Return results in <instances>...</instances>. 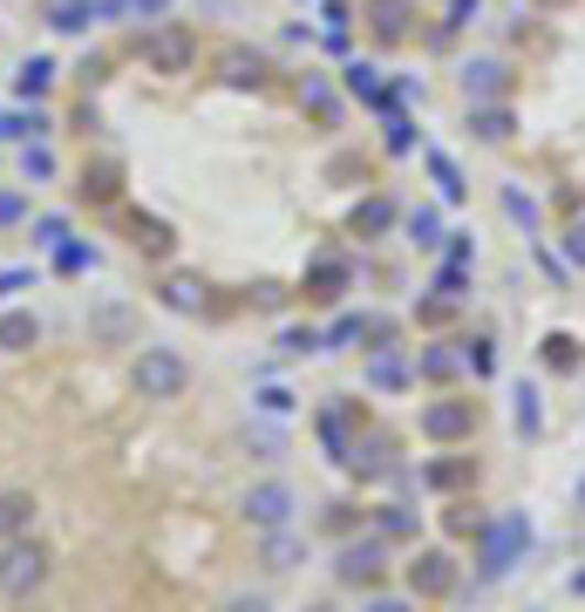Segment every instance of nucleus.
Listing matches in <instances>:
<instances>
[{
	"label": "nucleus",
	"instance_id": "45",
	"mask_svg": "<svg viewBox=\"0 0 585 612\" xmlns=\"http://www.w3.org/2000/svg\"><path fill=\"white\" fill-rule=\"evenodd\" d=\"M456 307H463V300H449V293H436V300H422V307H415V320H422V326H443V320H449Z\"/></svg>",
	"mask_w": 585,
	"mask_h": 612
},
{
	"label": "nucleus",
	"instance_id": "40",
	"mask_svg": "<svg viewBox=\"0 0 585 612\" xmlns=\"http://www.w3.org/2000/svg\"><path fill=\"white\" fill-rule=\"evenodd\" d=\"M544 367H559V375H565V367H578V341L572 334H544Z\"/></svg>",
	"mask_w": 585,
	"mask_h": 612
},
{
	"label": "nucleus",
	"instance_id": "8",
	"mask_svg": "<svg viewBox=\"0 0 585 612\" xmlns=\"http://www.w3.org/2000/svg\"><path fill=\"white\" fill-rule=\"evenodd\" d=\"M456 592V558L449 551H415L409 565V599H449Z\"/></svg>",
	"mask_w": 585,
	"mask_h": 612
},
{
	"label": "nucleus",
	"instance_id": "9",
	"mask_svg": "<svg viewBox=\"0 0 585 612\" xmlns=\"http://www.w3.org/2000/svg\"><path fill=\"white\" fill-rule=\"evenodd\" d=\"M361 382H368L375 395H402V388H415V361H409L402 347H375L368 367H361Z\"/></svg>",
	"mask_w": 585,
	"mask_h": 612
},
{
	"label": "nucleus",
	"instance_id": "21",
	"mask_svg": "<svg viewBox=\"0 0 585 612\" xmlns=\"http://www.w3.org/2000/svg\"><path fill=\"white\" fill-rule=\"evenodd\" d=\"M55 122L34 109V103H21V109H0V143H28V137H48Z\"/></svg>",
	"mask_w": 585,
	"mask_h": 612
},
{
	"label": "nucleus",
	"instance_id": "23",
	"mask_svg": "<svg viewBox=\"0 0 585 612\" xmlns=\"http://www.w3.org/2000/svg\"><path fill=\"white\" fill-rule=\"evenodd\" d=\"M497 204H503V218H511L524 238H538V225H544V204H538L524 184H503V197H497Z\"/></svg>",
	"mask_w": 585,
	"mask_h": 612
},
{
	"label": "nucleus",
	"instance_id": "43",
	"mask_svg": "<svg viewBox=\"0 0 585 612\" xmlns=\"http://www.w3.org/2000/svg\"><path fill=\"white\" fill-rule=\"evenodd\" d=\"M463 367H470V375H497V354H490V341H463Z\"/></svg>",
	"mask_w": 585,
	"mask_h": 612
},
{
	"label": "nucleus",
	"instance_id": "14",
	"mask_svg": "<svg viewBox=\"0 0 585 612\" xmlns=\"http://www.w3.org/2000/svg\"><path fill=\"white\" fill-rule=\"evenodd\" d=\"M34 517H42L34 490H0V545H8V538H28Z\"/></svg>",
	"mask_w": 585,
	"mask_h": 612
},
{
	"label": "nucleus",
	"instance_id": "25",
	"mask_svg": "<svg viewBox=\"0 0 585 612\" xmlns=\"http://www.w3.org/2000/svg\"><path fill=\"white\" fill-rule=\"evenodd\" d=\"M511 429H518L524 442H538V436H544V395H538L531 382L511 395Z\"/></svg>",
	"mask_w": 585,
	"mask_h": 612
},
{
	"label": "nucleus",
	"instance_id": "42",
	"mask_svg": "<svg viewBox=\"0 0 585 612\" xmlns=\"http://www.w3.org/2000/svg\"><path fill=\"white\" fill-rule=\"evenodd\" d=\"M388 150H396V157H409V150H415V122H409L402 109H388Z\"/></svg>",
	"mask_w": 585,
	"mask_h": 612
},
{
	"label": "nucleus",
	"instance_id": "44",
	"mask_svg": "<svg viewBox=\"0 0 585 612\" xmlns=\"http://www.w3.org/2000/svg\"><path fill=\"white\" fill-rule=\"evenodd\" d=\"M171 8H177V0H123L130 21H171Z\"/></svg>",
	"mask_w": 585,
	"mask_h": 612
},
{
	"label": "nucleus",
	"instance_id": "46",
	"mask_svg": "<svg viewBox=\"0 0 585 612\" xmlns=\"http://www.w3.org/2000/svg\"><path fill=\"white\" fill-rule=\"evenodd\" d=\"M280 347H286V354H321V334H314V326H286Z\"/></svg>",
	"mask_w": 585,
	"mask_h": 612
},
{
	"label": "nucleus",
	"instance_id": "16",
	"mask_svg": "<svg viewBox=\"0 0 585 612\" xmlns=\"http://www.w3.org/2000/svg\"><path fill=\"white\" fill-rule=\"evenodd\" d=\"M218 82H225V89H259V82H266V55L259 49H225L218 55Z\"/></svg>",
	"mask_w": 585,
	"mask_h": 612
},
{
	"label": "nucleus",
	"instance_id": "37",
	"mask_svg": "<svg viewBox=\"0 0 585 612\" xmlns=\"http://www.w3.org/2000/svg\"><path fill=\"white\" fill-rule=\"evenodd\" d=\"M429 178H436V191H443V197H449V204H456V197H463V171H456V163H449V157H443V150H429Z\"/></svg>",
	"mask_w": 585,
	"mask_h": 612
},
{
	"label": "nucleus",
	"instance_id": "48",
	"mask_svg": "<svg viewBox=\"0 0 585 612\" xmlns=\"http://www.w3.org/2000/svg\"><path fill=\"white\" fill-rule=\"evenodd\" d=\"M477 8H484V0H449V21H443V41L463 28V21H477Z\"/></svg>",
	"mask_w": 585,
	"mask_h": 612
},
{
	"label": "nucleus",
	"instance_id": "33",
	"mask_svg": "<svg viewBox=\"0 0 585 612\" xmlns=\"http://www.w3.org/2000/svg\"><path fill=\"white\" fill-rule=\"evenodd\" d=\"M164 307H171V313H198V307H205V279L171 272V279H164Z\"/></svg>",
	"mask_w": 585,
	"mask_h": 612
},
{
	"label": "nucleus",
	"instance_id": "28",
	"mask_svg": "<svg viewBox=\"0 0 585 612\" xmlns=\"http://www.w3.org/2000/svg\"><path fill=\"white\" fill-rule=\"evenodd\" d=\"M300 103H306V116H314V122H340V96H334L327 75H306L300 82Z\"/></svg>",
	"mask_w": 585,
	"mask_h": 612
},
{
	"label": "nucleus",
	"instance_id": "5",
	"mask_svg": "<svg viewBox=\"0 0 585 612\" xmlns=\"http://www.w3.org/2000/svg\"><path fill=\"white\" fill-rule=\"evenodd\" d=\"M381 571H388V545L375 538V530H368V538H347L334 551V586H347V592H375Z\"/></svg>",
	"mask_w": 585,
	"mask_h": 612
},
{
	"label": "nucleus",
	"instance_id": "47",
	"mask_svg": "<svg viewBox=\"0 0 585 612\" xmlns=\"http://www.w3.org/2000/svg\"><path fill=\"white\" fill-rule=\"evenodd\" d=\"M259 408H266V416H293V395H286L280 382H266V388H259Z\"/></svg>",
	"mask_w": 585,
	"mask_h": 612
},
{
	"label": "nucleus",
	"instance_id": "22",
	"mask_svg": "<svg viewBox=\"0 0 585 612\" xmlns=\"http://www.w3.org/2000/svg\"><path fill=\"white\" fill-rule=\"evenodd\" d=\"M340 82H347V96H355V103L388 109V82H381V68H375V62H347V68H340Z\"/></svg>",
	"mask_w": 585,
	"mask_h": 612
},
{
	"label": "nucleus",
	"instance_id": "12",
	"mask_svg": "<svg viewBox=\"0 0 585 612\" xmlns=\"http://www.w3.org/2000/svg\"><path fill=\"white\" fill-rule=\"evenodd\" d=\"M355 422H361V408H355V401L321 408V442H327V457H334V463H347V449H355Z\"/></svg>",
	"mask_w": 585,
	"mask_h": 612
},
{
	"label": "nucleus",
	"instance_id": "19",
	"mask_svg": "<svg viewBox=\"0 0 585 612\" xmlns=\"http://www.w3.org/2000/svg\"><path fill=\"white\" fill-rule=\"evenodd\" d=\"M55 75H62V68H55L48 55H28V62L14 68V96H21V103H42V96L55 89Z\"/></svg>",
	"mask_w": 585,
	"mask_h": 612
},
{
	"label": "nucleus",
	"instance_id": "7",
	"mask_svg": "<svg viewBox=\"0 0 585 612\" xmlns=\"http://www.w3.org/2000/svg\"><path fill=\"white\" fill-rule=\"evenodd\" d=\"M246 524L252 530H280V524H293V490L272 476V483H252L246 490Z\"/></svg>",
	"mask_w": 585,
	"mask_h": 612
},
{
	"label": "nucleus",
	"instance_id": "1",
	"mask_svg": "<svg viewBox=\"0 0 585 612\" xmlns=\"http://www.w3.org/2000/svg\"><path fill=\"white\" fill-rule=\"evenodd\" d=\"M531 545H538L531 511H497V517H484V530H477V579H484V586L511 579Z\"/></svg>",
	"mask_w": 585,
	"mask_h": 612
},
{
	"label": "nucleus",
	"instance_id": "59",
	"mask_svg": "<svg viewBox=\"0 0 585 612\" xmlns=\"http://www.w3.org/2000/svg\"><path fill=\"white\" fill-rule=\"evenodd\" d=\"M314 612H327V605H314Z\"/></svg>",
	"mask_w": 585,
	"mask_h": 612
},
{
	"label": "nucleus",
	"instance_id": "29",
	"mask_svg": "<svg viewBox=\"0 0 585 612\" xmlns=\"http://www.w3.org/2000/svg\"><path fill=\"white\" fill-rule=\"evenodd\" d=\"M456 367H463V341H436L429 354H415V375L422 382H449Z\"/></svg>",
	"mask_w": 585,
	"mask_h": 612
},
{
	"label": "nucleus",
	"instance_id": "38",
	"mask_svg": "<svg viewBox=\"0 0 585 612\" xmlns=\"http://www.w3.org/2000/svg\"><path fill=\"white\" fill-rule=\"evenodd\" d=\"M89 266H96V245H75V238L55 245V272H89Z\"/></svg>",
	"mask_w": 585,
	"mask_h": 612
},
{
	"label": "nucleus",
	"instance_id": "41",
	"mask_svg": "<svg viewBox=\"0 0 585 612\" xmlns=\"http://www.w3.org/2000/svg\"><path fill=\"white\" fill-rule=\"evenodd\" d=\"M62 238H68V218H62V212H42V218H34V245H42V253H55Z\"/></svg>",
	"mask_w": 585,
	"mask_h": 612
},
{
	"label": "nucleus",
	"instance_id": "57",
	"mask_svg": "<svg viewBox=\"0 0 585 612\" xmlns=\"http://www.w3.org/2000/svg\"><path fill=\"white\" fill-rule=\"evenodd\" d=\"M578 504H585V476H578Z\"/></svg>",
	"mask_w": 585,
	"mask_h": 612
},
{
	"label": "nucleus",
	"instance_id": "52",
	"mask_svg": "<svg viewBox=\"0 0 585 612\" xmlns=\"http://www.w3.org/2000/svg\"><path fill=\"white\" fill-rule=\"evenodd\" d=\"M218 612H272V605H266V592H239V599H225Z\"/></svg>",
	"mask_w": 585,
	"mask_h": 612
},
{
	"label": "nucleus",
	"instance_id": "51",
	"mask_svg": "<svg viewBox=\"0 0 585 612\" xmlns=\"http://www.w3.org/2000/svg\"><path fill=\"white\" fill-rule=\"evenodd\" d=\"M443 524H449V530H456V538H463V530H484V517H477V511H470V504H456V511H449V517H443Z\"/></svg>",
	"mask_w": 585,
	"mask_h": 612
},
{
	"label": "nucleus",
	"instance_id": "4",
	"mask_svg": "<svg viewBox=\"0 0 585 612\" xmlns=\"http://www.w3.org/2000/svg\"><path fill=\"white\" fill-rule=\"evenodd\" d=\"M130 382H137L143 401H177V395L191 388V361H184L177 347H143L137 367H130Z\"/></svg>",
	"mask_w": 585,
	"mask_h": 612
},
{
	"label": "nucleus",
	"instance_id": "10",
	"mask_svg": "<svg viewBox=\"0 0 585 612\" xmlns=\"http://www.w3.org/2000/svg\"><path fill=\"white\" fill-rule=\"evenodd\" d=\"M503 89H511V68H503L497 55L463 62V103H503Z\"/></svg>",
	"mask_w": 585,
	"mask_h": 612
},
{
	"label": "nucleus",
	"instance_id": "2",
	"mask_svg": "<svg viewBox=\"0 0 585 612\" xmlns=\"http://www.w3.org/2000/svg\"><path fill=\"white\" fill-rule=\"evenodd\" d=\"M48 545L42 538H34V530H28V538H8V545H0V599H34V592H42L48 586Z\"/></svg>",
	"mask_w": 585,
	"mask_h": 612
},
{
	"label": "nucleus",
	"instance_id": "54",
	"mask_svg": "<svg viewBox=\"0 0 585 612\" xmlns=\"http://www.w3.org/2000/svg\"><path fill=\"white\" fill-rule=\"evenodd\" d=\"M28 279H34L28 266H14V272H0V300H14V293H21V286H28Z\"/></svg>",
	"mask_w": 585,
	"mask_h": 612
},
{
	"label": "nucleus",
	"instance_id": "27",
	"mask_svg": "<svg viewBox=\"0 0 585 612\" xmlns=\"http://www.w3.org/2000/svg\"><path fill=\"white\" fill-rule=\"evenodd\" d=\"M116 191H123V163H116V157H102V163L83 171V197L89 204H116Z\"/></svg>",
	"mask_w": 585,
	"mask_h": 612
},
{
	"label": "nucleus",
	"instance_id": "32",
	"mask_svg": "<svg viewBox=\"0 0 585 612\" xmlns=\"http://www.w3.org/2000/svg\"><path fill=\"white\" fill-rule=\"evenodd\" d=\"M55 171H62L55 150H48L42 137H28V143H21V178H28V184H55Z\"/></svg>",
	"mask_w": 585,
	"mask_h": 612
},
{
	"label": "nucleus",
	"instance_id": "13",
	"mask_svg": "<svg viewBox=\"0 0 585 612\" xmlns=\"http://www.w3.org/2000/svg\"><path fill=\"white\" fill-rule=\"evenodd\" d=\"M415 524H422V511H415V504H375V511H368V530H375L381 545H409V538H415Z\"/></svg>",
	"mask_w": 585,
	"mask_h": 612
},
{
	"label": "nucleus",
	"instance_id": "35",
	"mask_svg": "<svg viewBox=\"0 0 585 612\" xmlns=\"http://www.w3.org/2000/svg\"><path fill=\"white\" fill-rule=\"evenodd\" d=\"M368 28H375L381 41H402V28H409V0H375Z\"/></svg>",
	"mask_w": 585,
	"mask_h": 612
},
{
	"label": "nucleus",
	"instance_id": "15",
	"mask_svg": "<svg viewBox=\"0 0 585 612\" xmlns=\"http://www.w3.org/2000/svg\"><path fill=\"white\" fill-rule=\"evenodd\" d=\"M300 558H306V545H300V530H293V524L259 530V565H266V571H293Z\"/></svg>",
	"mask_w": 585,
	"mask_h": 612
},
{
	"label": "nucleus",
	"instance_id": "20",
	"mask_svg": "<svg viewBox=\"0 0 585 612\" xmlns=\"http://www.w3.org/2000/svg\"><path fill=\"white\" fill-rule=\"evenodd\" d=\"M511 130H518V122H511L503 103H470V137L477 143H511Z\"/></svg>",
	"mask_w": 585,
	"mask_h": 612
},
{
	"label": "nucleus",
	"instance_id": "49",
	"mask_svg": "<svg viewBox=\"0 0 585 612\" xmlns=\"http://www.w3.org/2000/svg\"><path fill=\"white\" fill-rule=\"evenodd\" d=\"M28 218V197L21 191H0V225H21Z\"/></svg>",
	"mask_w": 585,
	"mask_h": 612
},
{
	"label": "nucleus",
	"instance_id": "56",
	"mask_svg": "<svg viewBox=\"0 0 585 612\" xmlns=\"http://www.w3.org/2000/svg\"><path fill=\"white\" fill-rule=\"evenodd\" d=\"M565 586H572V599H585V565L572 571V579H565Z\"/></svg>",
	"mask_w": 585,
	"mask_h": 612
},
{
	"label": "nucleus",
	"instance_id": "58",
	"mask_svg": "<svg viewBox=\"0 0 585 612\" xmlns=\"http://www.w3.org/2000/svg\"><path fill=\"white\" fill-rule=\"evenodd\" d=\"M300 8H314V0H300Z\"/></svg>",
	"mask_w": 585,
	"mask_h": 612
},
{
	"label": "nucleus",
	"instance_id": "34",
	"mask_svg": "<svg viewBox=\"0 0 585 612\" xmlns=\"http://www.w3.org/2000/svg\"><path fill=\"white\" fill-rule=\"evenodd\" d=\"M396 218H402V212H396L388 197H361V204H355V232H361V238H381Z\"/></svg>",
	"mask_w": 585,
	"mask_h": 612
},
{
	"label": "nucleus",
	"instance_id": "30",
	"mask_svg": "<svg viewBox=\"0 0 585 612\" xmlns=\"http://www.w3.org/2000/svg\"><path fill=\"white\" fill-rule=\"evenodd\" d=\"M48 28H55V34H89V28H96V0H55V8H48Z\"/></svg>",
	"mask_w": 585,
	"mask_h": 612
},
{
	"label": "nucleus",
	"instance_id": "39",
	"mask_svg": "<svg viewBox=\"0 0 585 612\" xmlns=\"http://www.w3.org/2000/svg\"><path fill=\"white\" fill-rule=\"evenodd\" d=\"M89 326H96L102 341H130V307H96V320H89Z\"/></svg>",
	"mask_w": 585,
	"mask_h": 612
},
{
	"label": "nucleus",
	"instance_id": "53",
	"mask_svg": "<svg viewBox=\"0 0 585 612\" xmlns=\"http://www.w3.org/2000/svg\"><path fill=\"white\" fill-rule=\"evenodd\" d=\"M361 612H415V599H388V592H375V599H361Z\"/></svg>",
	"mask_w": 585,
	"mask_h": 612
},
{
	"label": "nucleus",
	"instance_id": "50",
	"mask_svg": "<svg viewBox=\"0 0 585 612\" xmlns=\"http://www.w3.org/2000/svg\"><path fill=\"white\" fill-rule=\"evenodd\" d=\"M565 266H572V272H585V225H572V232H565Z\"/></svg>",
	"mask_w": 585,
	"mask_h": 612
},
{
	"label": "nucleus",
	"instance_id": "36",
	"mask_svg": "<svg viewBox=\"0 0 585 612\" xmlns=\"http://www.w3.org/2000/svg\"><path fill=\"white\" fill-rule=\"evenodd\" d=\"M355 341L375 354V347H396V320L388 313H355Z\"/></svg>",
	"mask_w": 585,
	"mask_h": 612
},
{
	"label": "nucleus",
	"instance_id": "6",
	"mask_svg": "<svg viewBox=\"0 0 585 612\" xmlns=\"http://www.w3.org/2000/svg\"><path fill=\"white\" fill-rule=\"evenodd\" d=\"M415 429L429 436V442H463L477 429V408L470 401H456V395H443V401H429L422 416H415Z\"/></svg>",
	"mask_w": 585,
	"mask_h": 612
},
{
	"label": "nucleus",
	"instance_id": "17",
	"mask_svg": "<svg viewBox=\"0 0 585 612\" xmlns=\"http://www.w3.org/2000/svg\"><path fill=\"white\" fill-rule=\"evenodd\" d=\"M347 279H355V266H347L340 253H327V259L306 266V293H314V300H340V293H347Z\"/></svg>",
	"mask_w": 585,
	"mask_h": 612
},
{
	"label": "nucleus",
	"instance_id": "18",
	"mask_svg": "<svg viewBox=\"0 0 585 612\" xmlns=\"http://www.w3.org/2000/svg\"><path fill=\"white\" fill-rule=\"evenodd\" d=\"M130 245H137V253H150V259H171L177 232L164 218H150V212H130Z\"/></svg>",
	"mask_w": 585,
	"mask_h": 612
},
{
	"label": "nucleus",
	"instance_id": "11",
	"mask_svg": "<svg viewBox=\"0 0 585 612\" xmlns=\"http://www.w3.org/2000/svg\"><path fill=\"white\" fill-rule=\"evenodd\" d=\"M415 483H422V490H443V497H456V490L477 483V463H470V457H436V463L415 470Z\"/></svg>",
	"mask_w": 585,
	"mask_h": 612
},
{
	"label": "nucleus",
	"instance_id": "55",
	"mask_svg": "<svg viewBox=\"0 0 585 612\" xmlns=\"http://www.w3.org/2000/svg\"><path fill=\"white\" fill-rule=\"evenodd\" d=\"M327 530H340V538H347V530H355V511H347V504H334V511H327Z\"/></svg>",
	"mask_w": 585,
	"mask_h": 612
},
{
	"label": "nucleus",
	"instance_id": "24",
	"mask_svg": "<svg viewBox=\"0 0 585 612\" xmlns=\"http://www.w3.org/2000/svg\"><path fill=\"white\" fill-rule=\"evenodd\" d=\"M34 341H42V320H34V313H21V307L0 313V354H28Z\"/></svg>",
	"mask_w": 585,
	"mask_h": 612
},
{
	"label": "nucleus",
	"instance_id": "26",
	"mask_svg": "<svg viewBox=\"0 0 585 612\" xmlns=\"http://www.w3.org/2000/svg\"><path fill=\"white\" fill-rule=\"evenodd\" d=\"M340 470H355V476H388L396 463H388V442H381V436H355V449H347Z\"/></svg>",
	"mask_w": 585,
	"mask_h": 612
},
{
	"label": "nucleus",
	"instance_id": "3",
	"mask_svg": "<svg viewBox=\"0 0 585 612\" xmlns=\"http://www.w3.org/2000/svg\"><path fill=\"white\" fill-rule=\"evenodd\" d=\"M137 55L150 75H184L191 62H198V34H191L184 21H150L143 41H137Z\"/></svg>",
	"mask_w": 585,
	"mask_h": 612
},
{
	"label": "nucleus",
	"instance_id": "31",
	"mask_svg": "<svg viewBox=\"0 0 585 612\" xmlns=\"http://www.w3.org/2000/svg\"><path fill=\"white\" fill-rule=\"evenodd\" d=\"M409 238L422 245V253H443V212H436V204H415V212H409Z\"/></svg>",
	"mask_w": 585,
	"mask_h": 612
}]
</instances>
